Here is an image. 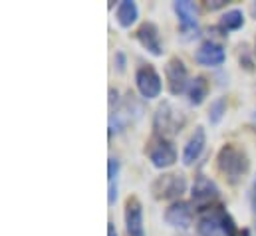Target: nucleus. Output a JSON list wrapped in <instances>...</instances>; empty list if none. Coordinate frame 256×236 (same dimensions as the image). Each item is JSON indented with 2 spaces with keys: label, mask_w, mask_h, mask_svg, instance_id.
<instances>
[{
  "label": "nucleus",
  "mask_w": 256,
  "mask_h": 236,
  "mask_svg": "<svg viewBox=\"0 0 256 236\" xmlns=\"http://www.w3.org/2000/svg\"><path fill=\"white\" fill-rule=\"evenodd\" d=\"M216 169L230 184H236L246 177L250 169V161L240 147H236L234 143H226L220 147L216 155Z\"/></svg>",
  "instance_id": "nucleus-1"
},
{
  "label": "nucleus",
  "mask_w": 256,
  "mask_h": 236,
  "mask_svg": "<svg viewBox=\"0 0 256 236\" xmlns=\"http://www.w3.org/2000/svg\"><path fill=\"white\" fill-rule=\"evenodd\" d=\"M196 232L198 236H234L238 230L224 206H208L198 214Z\"/></svg>",
  "instance_id": "nucleus-2"
},
{
  "label": "nucleus",
  "mask_w": 256,
  "mask_h": 236,
  "mask_svg": "<svg viewBox=\"0 0 256 236\" xmlns=\"http://www.w3.org/2000/svg\"><path fill=\"white\" fill-rule=\"evenodd\" d=\"M185 125V116L181 110H177L173 104L163 102L157 110H155V118H153V129L157 133V137H173L177 135Z\"/></svg>",
  "instance_id": "nucleus-3"
},
{
  "label": "nucleus",
  "mask_w": 256,
  "mask_h": 236,
  "mask_svg": "<svg viewBox=\"0 0 256 236\" xmlns=\"http://www.w3.org/2000/svg\"><path fill=\"white\" fill-rule=\"evenodd\" d=\"M187 190V178L183 173H165L151 182V194L157 200L179 198Z\"/></svg>",
  "instance_id": "nucleus-4"
},
{
  "label": "nucleus",
  "mask_w": 256,
  "mask_h": 236,
  "mask_svg": "<svg viewBox=\"0 0 256 236\" xmlns=\"http://www.w3.org/2000/svg\"><path fill=\"white\" fill-rule=\"evenodd\" d=\"M135 86L139 90V94L145 98V100H155L159 98L161 90H163V84H161V76L157 74V70L153 66H141L137 72H135Z\"/></svg>",
  "instance_id": "nucleus-5"
},
{
  "label": "nucleus",
  "mask_w": 256,
  "mask_h": 236,
  "mask_svg": "<svg viewBox=\"0 0 256 236\" xmlns=\"http://www.w3.org/2000/svg\"><path fill=\"white\" fill-rule=\"evenodd\" d=\"M149 161L157 169H169V167H173L175 161H177V149H175V145L169 139L155 137L151 141V147H149Z\"/></svg>",
  "instance_id": "nucleus-6"
},
{
  "label": "nucleus",
  "mask_w": 256,
  "mask_h": 236,
  "mask_svg": "<svg viewBox=\"0 0 256 236\" xmlns=\"http://www.w3.org/2000/svg\"><path fill=\"white\" fill-rule=\"evenodd\" d=\"M165 78H167V86H169V92L173 96H179L187 90L189 86V72H187V66L183 64L181 58H171L165 66Z\"/></svg>",
  "instance_id": "nucleus-7"
},
{
  "label": "nucleus",
  "mask_w": 256,
  "mask_h": 236,
  "mask_svg": "<svg viewBox=\"0 0 256 236\" xmlns=\"http://www.w3.org/2000/svg\"><path fill=\"white\" fill-rule=\"evenodd\" d=\"M175 12L179 16V24L183 34L187 36H198V8L191 0H177Z\"/></svg>",
  "instance_id": "nucleus-8"
},
{
  "label": "nucleus",
  "mask_w": 256,
  "mask_h": 236,
  "mask_svg": "<svg viewBox=\"0 0 256 236\" xmlns=\"http://www.w3.org/2000/svg\"><path fill=\"white\" fill-rule=\"evenodd\" d=\"M191 196L194 200V204L200 206V210H204V208H208V204H212L218 198V186L210 178L198 175L192 182Z\"/></svg>",
  "instance_id": "nucleus-9"
},
{
  "label": "nucleus",
  "mask_w": 256,
  "mask_h": 236,
  "mask_svg": "<svg viewBox=\"0 0 256 236\" xmlns=\"http://www.w3.org/2000/svg\"><path fill=\"white\" fill-rule=\"evenodd\" d=\"M194 60H196V64H200L204 68H218V66L224 64L226 54H224L220 44H216L212 40H206V42H202L198 46V50L194 54Z\"/></svg>",
  "instance_id": "nucleus-10"
},
{
  "label": "nucleus",
  "mask_w": 256,
  "mask_h": 236,
  "mask_svg": "<svg viewBox=\"0 0 256 236\" xmlns=\"http://www.w3.org/2000/svg\"><path fill=\"white\" fill-rule=\"evenodd\" d=\"M126 228L129 236H145L143 206L137 196H129L126 200Z\"/></svg>",
  "instance_id": "nucleus-11"
},
{
  "label": "nucleus",
  "mask_w": 256,
  "mask_h": 236,
  "mask_svg": "<svg viewBox=\"0 0 256 236\" xmlns=\"http://www.w3.org/2000/svg\"><path fill=\"white\" fill-rule=\"evenodd\" d=\"M165 220L167 224L175 226V228H189L192 222V208L191 202L187 200H177L173 202L167 210H165Z\"/></svg>",
  "instance_id": "nucleus-12"
},
{
  "label": "nucleus",
  "mask_w": 256,
  "mask_h": 236,
  "mask_svg": "<svg viewBox=\"0 0 256 236\" xmlns=\"http://www.w3.org/2000/svg\"><path fill=\"white\" fill-rule=\"evenodd\" d=\"M137 40L139 44L153 56H161L163 54V46H161V38H159V30L153 22H143L137 30Z\"/></svg>",
  "instance_id": "nucleus-13"
},
{
  "label": "nucleus",
  "mask_w": 256,
  "mask_h": 236,
  "mask_svg": "<svg viewBox=\"0 0 256 236\" xmlns=\"http://www.w3.org/2000/svg\"><path fill=\"white\" fill-rule=\"evenodd\" d=\"M204 145H206V135H204V129L198 125V127L192 131V135L189 137V141H187V145H185V149H183V163H185V165H192V163L200 157Z\"/></svg>",
  "instance_id": "nucleus-14"
},
{
  "label": "nucleus",
  "mask_w": 256,
  "mask_h": 236,
  "mask_svg": "<svg viewBox=\"0 0 256 236\" xmlns=\"http://www.w3.org/2000/svg\"><path fill=\"white\" fill-rule=\"evenodd\" d=\"M189 102L191 106H200L204 102V98L208 96V82L202 76H196L194 80L189 82Z\"/></svg>",
  "instance_id": "nucleus-15"
},
{
  "label": "nucleus",
  "mask_w": 256,
  "mask_h": 236,
  "mask_svg": "<svg viewBox=\"0 0 256 236\" xmlns=\"http://www.w3.org/2000/svg\"><path fill=\"white\" fill-rule=\"evenodd\" d=\"M137 16H139V10H137V4L133 0H124L118 6V24L122 28H129L131 24H135Z\"/></svg>",
  "instance_id": "nucleus-16"
},
{
  "label": "nucleus",
  "mask_w": 256,
  "mask_h": 236,
  "mask_svg": "<svg viewBox=\"0 0 256 236\" xmlns=\"http://www.w3.org/2000/svg\"><path fill=\"white\" fill-rule=\"evenodd\" d=\"M244 26V14L240 10H230L220 18V28L222 30H238Z\"/></svg>",
  "instance_id": "nucleus-17"
},
{
  "label": "nucleus",
  "mask_w": 256,
  "mask_h": 236,
  "mask_svg": "<svg viewBox=\"0 0 256 236\" xmlns=\"http://www.w3.org/2000/svg\"><path fill=\"white\" fill-rule=\"evenodd\" d=\"M224 114H226V100L224 98H216L208 108V121L210 123H218L220 119L224 118Z\"/></svg>",
  "instance_id": "nucleus-18"
},
{
  "label": "nucleus",
  "mask_w": 256,
  "mask_h": 236,
  "mask_svg": "<svg viewBox=\"0 0 256 236\" xmlns=\"http://www.w3.org/2000/svg\"><path fill=\"white\" fill-rule=\"evenodd\" d=\"M118 173H120V161L112 157L108 161V177H110V182H118Z\"/></svg>",
  "instance_id": "nucleus-19"
},
{
  "label": "nucleus",
  "mask_w": 256,
  "mask_h": 236,
  "mask_svg": "<svg viewBox=\"0 0 256 236\" xmlns=\"http://www.w3.org/2000/svg\"><path fill=\"white\" fill-rule=\"evenodd\" d=\"M116 198H118V182H110V194H108V202H110V206L116 202Z\"/></svg>",
  "instance_id": "nucleus-20"
},
{
  "label": "nucleus",
  "mask_w": 256,
  "mask_h": 236,
  "mask_svg": "<svg viewBox=\"0 0 256 236\" xmlns=\"http://www.w3.org/2000/svg\"><path fill=\"white\" fill-rule=\"evenodd\" d=\"M226 4H228L226 0H208V2H206V8H208V10H218V8L226 6Z\"/></svg>",
  "instance_id": "nucleus-21"
},
{
  "label": "nucleus",
  "mask_w": 256,
  "mask_h": 236,
  "mask_svg": "<svg viewBox=\"0 0 256 236\" xmlns=\"http://www.w3.org/2000/svg\"><path fill=\"white\" fill-rule=\"evenodd\" d=\"M250 204H252V210L256 212V177L252 182V188H250Z\"/></svg>",
  "instance_id": "nucleus-22"
},
{
  "label": "nucleus",
  "mask_w": 256,
  "mask_h": 236,
  "mask_svg": "<svg viewBox=\"0 0 256 236\" xmlns=\"http://www.w3.org/2000/svg\"><path fill=\"white\" fill-rule=\"evenodd\" d=\"M118 68H120V72L126 70V60H124V54H122V52H118Z\"/></svg>",
  "instance_id": "nucleus-23"
},
{
  "label": "nucleus",
  "mask_w": 256,
  "mask_h": 236,
  "mask_svg": "<svg viewBox=\"0 0 256 236\" xmlns=\"http://www.w3.org/2000/svg\"><path fill=\"white\" fill-rule=\"evenodd\" d=\"M108 236H118V230H116L114 222H110V224H108Z\"/></svg>",
  "instance_id": "nucleus-24"
},
{
  "label": "nucleus",
  "mask_w": 256,
  "mask_h": 236,
  "mask_svg": "<svg viewBox=\"0 0 256 236\" xmlns=\"http://www.w3.org/2000/svg\"><path fill=\"white\" fill-rule=\"evenodd\" d=\"M234 236H250V232H248V230H238Z\"/></svg>",
  "instance_id": "nucleus-25"
},
{
  "label": "nucleus",
  "mask_w": 256,
  "mask_h": 236,
  "mask_svg": "<svg viewBox=\"0 0 256 236\" xmlns=\"http://www.w3.org/2000/svg\"><path fill=\"white\" fill-rule=\"evenodd\" d=\"M250 12H252V16L256 18V2H252V4H250Z\"/></svg>",
  "instance_id": "nucleus-26"
},
{
  "label": "nucleus",
  "mask_w": 256,
  "mask_h": 236,
  "mask_svg": "<svg viewBox=\"0 0 256 236\" xmlns=\"http://www.w3.org/2000/svg\"><path fill=\"white\" fill-rule=\"evenodd\" d=\"M252 119H254V123H256V114H254V116H252Z\"/></svg>",
  "instance_id": "nucleus-27"
},
{
  "label": "nucleus",
  "mask_w": 256,
  "mask_h": 236,
  "mask_svg": "<svg viewBox=\"0 0 256 236\" xmlns=\"http://www.w3.org/2000/svg\"><path fill=\"white\" fill-rule=\"evenodd\" d=\"M254 54H256V50H254Z\"/></svg>",
  "instance_id": "nucleus-28"
}]
</instances>
